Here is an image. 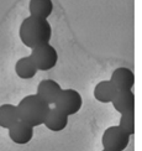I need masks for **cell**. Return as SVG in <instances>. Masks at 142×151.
Masks as SVG:
<instances>
[{"label":"cell","mask_w":142,"mask_h":151,"mask_svg":"<svg viewBox=\"0 0 142 151\" xmlns=\"http://www.w3.org/2000/svg\"><path fill=\"white\" fill-rule=\"evenodd\" d=\"M119 127L125 131L126 134L132 136L135 134V113H127V114H122L120 118Z\"/></svg>","instance_id":"9a60e30c"},{"label":"cell","mask_w":142,"mask_h":151,"mask_svg":"<svg viewBox=\"0 0 142 151\" xmlns=\"http://www.w3.org/2000/svg\"><path fill=\"white\" fill-rule=\"evenodd\" d=\"M43 125H46V128L48 130L54 131V133H59V131L64 130L67 128L68 115H66L63 111H61L57 108H51Z\"/></svg>","instance_id":"30bf717a"},{"label":"cell","mask_w":142,"mask_h":151,"mask_svg":"<svg viewBox=\"0 0 142 151\" xmlns=\"http://www.w3.org/2000/svg\"><path fill=\"white\" fill-rule=\"evenodd\" d=\"M54 108L63 111L66 115H74L82 109L83 106V98L82 94L78 91L68 88V89H62L58 99L54 103Z\"/></svg>","instance_id":"5b68a950"},{"label":"cell","mask_w":142,"mask_h":151,"mask_svg":"<svg viewBox=\"0 0 142 151\" xmlns=\"http://www.w3.org/2000/svg\"><path fill=\"white\" fill-rule=\"evenodd\" d=\"M62 92V87L53 79H43L37 87V96L47 104H54Z\"/></svg>","instance_id":"52a82bcc"},{"label":"cell","mask_w":142,"mask_h":151,"mask_svg":"<svg viewBox=\"0 0 142 151\" xmlns=\"http://www.w3.org/2000/svg\"><path fill=\"white\" fill-rule=\"evenodd\" d=\"M19 35L25 46L34 50L49 43L52 37V26L46 19L29 16L21 22Z\"/></svg>","instance_id":"6da1fadb"},{"label":"cell","mask_w":142,"mask_h":151,"mask_svg":"<svg viewBox=\"0 0 142 151\" xmlns=\"http://www.w3.org/2000/svg\"><path fill=\"white\" fill-rule=\"evenodd\" d=\"M20 120L27 123L31 127H40L45 123L51 106L37 94H30L21 99L17 105Z\"/></svg>","instance_id":"7a4b0ae2"},{"label":"cell","mask_w":142,"mask_h":151,"mask_svg":"<svg viewBox=\"0 0 142 151\" xmlns=\"http://www.w3.org/2000/svg\"><path fill=\"white\" fill-rule=\"evenodd\" d=\"M30 16L47 19L53 12V1L52 0H31L29 4Z\"/></svg>","instance_id":"7c38bea8"},{"label":"cell","mask_w":142,"mask_h":151,"mask_svg":"<svg viewBox=\"0 0 142 151\" xmlns=\"http://www.w3.org/2000/svg\"><path fill=\"white\" fill-rule=\"evenodd\" d=\"M130 136L119 125L110 127L104 131L101 137V144L105 150L110 151H123L130 144Z\"/></svg>","instance_id":"277c9868"},{"label":"cell","mask_w":142,"mask_h":151,"mask_svg":"<svg viewBox=\"0 0 142 151\" xmlns=\"http://www.w3.org/2000/svg\"><path fill=\"white\" fill-rule=\"evenodd\" d=\"M37 67L34 63L32 58L30 56H26V57H22L20 58L16 65H15V72L20 78L22 79H31L34 78L36 73H37Z\"/></svg>","instance_id":"5bb4252c"},{"label":"cell","mask_w":142,"mask_h":151,"mask_svg":"<svg viewBox=\"0 0 142 151\" xmlns=\"http://www.w3.org/2000/svg\"><path fill=\"white\" fill-rule=\"evenodd\" d=\"M116 88L110 81H101L94 88V98L100 103H111L116 96Z\"/></svg>","instance_id":"8fae6325"},{"label":"cell","mask_w":142,"mask_h":151,"mask_svg":"<svg viewBox=\"0 0 142 151\" xmlns=\"http://www.w3.org/2000/svg\"><path fill=\"white\" fill-rule=\"evenodd\" d=\"M19 120V110L17 105L14 104H3L0 105V127L4 129H10Z\"/></svg>","instance_id":"4fadbf2b"},{"label":"cell","mask_w":142,"mask_h":151,"mask_svg":"<svg viewBox=\"0 0 142 151\" xmlns=\"http://www.w3.org/2000/svg\"><path fill=\"white\" fill-rule=\"evenodd\" d=\"M101 151H110V150H105V149H104V150H101Z\"/></svg>","instance_id":"2e32d148"},{"label":"cell","mask_w":142,"mask_h":151,"mask_svg":"<svg viewBox=\"0 0 142 151\" xmlns=\"http://www.w3.org/2000/svg\"><path fill=\"white\" fill-rule=\"evenodd\" d=\"M114 109L120 114H127V113H135V93L132 91L117 92L113 102Z\"/></svg>","instance_id":"9c48e42d"},{"label":"cell","mask_w":142,"mask_h":151,"mask_svg":"<svg viewBox=\"0 0 142 151\" xmlns=\"http://www.w3.org/2000/svg\"><path fill=\"white\" fill-rule=\"evenodd\" d=\"M109 81L113 83L117 92L132 91L135 86V73L127 67H119L113 72Z\"/></svg>","instance_id":"8992f818"},{"label":"cell","mask_w":142,"mask_h":151,"mask_svg":"<svg viewBox=\"0 0 142 151\" xmlns=\"http://www.w3.org/2000/svg\"><path fill=\"white\" fill-rule=\"evenodd\" d=\"M9 136L15 144L26 145L34 137V127H31L22 120H19L9 129Z\"/></svg>","instance_id":"ba28073f"},{"label":"cell","mask_w":142,"mask_h":151,"mask_svg":"<svg viewBox=\"0 0 142 151\" xmlns=\"http://www.w3.org/2000/svg\"><path fill=\"white\" fill-rule=\"evenodd\" d=\"M30 57L32 58L39 71H49L56 67L58 62V52L52 45H43L32 50Z\"/></svg>","instance_id":"3957f363"}]
</instances>
